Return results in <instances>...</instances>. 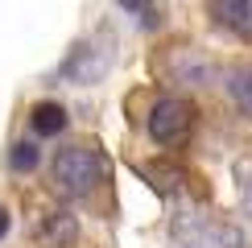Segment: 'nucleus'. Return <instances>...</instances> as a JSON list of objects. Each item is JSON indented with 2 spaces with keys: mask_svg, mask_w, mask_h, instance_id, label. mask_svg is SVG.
Returning <instances> with one entry per match:
<instances>
[{
  "mask_svg": "<svg viewBox=\"0 0 252 248\" xmlns=\"http://www.w3.org/2000/svg\"><path fill=\"white\" fill-rule=\"evenodd\" d=\"M103 178V157L87 145H70L54 157V182L66 194H91Z\"/></svg>",
  "mask_w": 252,
  "mask_h": 248,
  "instance_id": "obj_1",
  "label": "nucleus"
},
{
  "mask_svg": "<svg viewBox=\"0 0 252 248\" xmlns=\"http://www.w3.org/2000/svg\"><path fill=\"white\" fill-rule=\"evenodd\" d=\"M190 124H194V108L186 99H178V95H165L149 112V137L157 145H174V141H182L190 132Z\"/></svg>",
  "mask_w": 252,
  "mask_h": 248,
  "instance_id": "obj_2",
  "label": "nucleus"
},
{
  "mask_svg": "<svg viewBox=\"0 0 252 248\" xmlns=\"http://www.w3.org/2000/svg\"><path fill=\"white\" fill-rule=\"evenodd\" d=\"M108 66H112V50H108V41H87V46H79L75 54L62 62V75L75 79V83H95Z\"/></svg>",
  "mask_w": 252,
  "mask_h": 248,
  "instance_id": "obj_3",
  "label": "nucleus"
},
{
  "mask_svg": "<svg viewBox=\"0 0 252 248\" xmlns=\"http://www.w3.org/2000/svg\"><path fill=\"white\" fill-rule=\"evenodd\" d=\"M211 13L219 25H227L240 37H252V0H211Z\"/></svg>",
  "mask_w": 252,
  "mask_h": 248,
  "instance_id": "obj_4",
  "label": "nucleus"
},
{
  "mask_svg": "<svg viewBox=\"0 0 252 248\" xmlns=\"http://www.w3.org/2000/svg\"><path fill=\"white\" fill-rule=\"evenodd\" d=\"M227 95L236 99V108L244 112V116H252V62L227 70Z\"/></svg>",
  "mask_w": 252,
  "mask_h": 248,
  "instance_id": "obj_5",
  "label": "nucleus"
},
{
  "mask_svg": "<svg viewBox=\"0 0 252 248\" xmlns=\"http://www.w3.org/2000/svg\"><path fill=\"white\" fill-rule=\"evenodd\" d=\"M62 128H66V108H62V103H37L33 108V132L54 137Z\"/></svg>",
  "mask_w": 252,
  "mask_h": 248,
  "instance_id": "obj_6",
  "label": "nucleus"
},
{
  "mask_svg": "<svg viewBox=\"0 0 252 248\" xmlns=\"http://www.w3.org/2000/svg\"><path fill=\"white\" fill-rule=\"evenodd\" d=\"M174 70H178V79H190V83H207L211 79V66H207L194 50H182V54L174 58Z\"/></svg>",
  "mask_w": 252,
  "mask_h": 248,
  "instance_id": "obj_7",
  "label": "nucleus"
},
{
  "mask_svg": "<svg viewBox=\"0 0 252 248\" xmlns=\"http://www.w3.org/2000/svg\"><path fill=\"white\" fill-rule=\"evenodd\" d=\"M236 178H240V203H244V215L252 219V161L236 165Z\"/></svg>",
  "mask_w": 252,
  "mask_h": 248,
  "instance_id": "obj_8",
  "label": "nucleus"
},
{
  "mask_svg": "<svg viewBox=\"0 0 252 248\" xmlns=\"http://www.w3.org/2000/svg\"><path fill=\"white\" fill-rule=\"evenodd\" d=\"M8 165H13V170H33V165H37V145L21 141L17 149L8 153Z\"/></svg>",
  "mask_w": 252,
  "mask_h": 248,
  "instance_id": "obj_9",
  "label": "nucleus"
},
{
  "mask_svg": "<svg viewBox=\"0 0 252 248\" xmlns=\"http://www.w3.org/2000/svg\"><path fill=\"white\" fill-rule=\"evenodd\" d=\"M124 8H132V13H149V0H120Z\"/></svg>",
  "mask_w": 252,
  "mask_h": 248,
  "instance_id": "obj_10",
  "label": "nucleus"
},
{
  "mask_svg": "<svg viewBox=\"0 0 252 248\" xmlns=\"http://www.w3.org/2000/svg\"><path fill=\"white\" fill-rule=\"evenodd\" d=\"M4 232H8V211L0 207V240H4Z\"/></svg>",
  "mask_w": 252,
  "mask_h": 248,
  "instance_id": "obj_11",
  "label": "nucleus"
}]
</instances>
